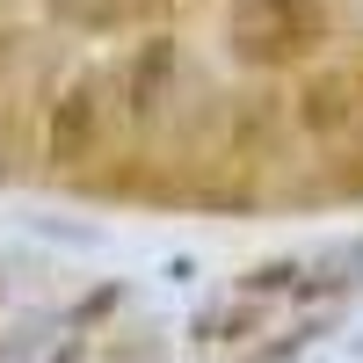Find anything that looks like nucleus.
I'll list each match as a JSON object with an SVG mask.
<instances>
[{
    "label": "nucleus",
    "instance_id": "nucleus-1",
    "mask_svg": "<svg viewBox=\"0 0 363 363\" xmlns=\"http://www.w3.org/2000/svg\"><path fill=\"white\" fill-rule=\"evenodd\" d=\"M313 0H233V44L240 58H291L313 44Z\"/></svg>",
    "mask_w": 363,
    "mask_h": 363
},
{
    "label": "nucleus",
    "instance_id": "nucleus-2",
    "mask_svg": "<svg viewBox=\"0 0 363 363\" xmlns=\"http://www.w3.org/2000/svg\"><path fill=\"white\" fill-rule=\"evenodd\" d=\"M87 153H95V87H66L51 109V160L80 167Z\"/></svg>",
    "mask_w": 363,
    "mask_h": 363
},
{
    "label": "nucleus",
    "instance_id": "nucleus-3",
    "mask_svg": "<svg viewBox=\"0 0 363 363\" xmlns=\"http://www.w3.org/2000/svg\"><path fill=\"white\" fill-rule=\"evenodd\" d=\"M349 124H356V80H349V73H320V80H306V131L342 138Z\"/></svg>",
    "mask_w": 363,
    "mask_h": 363
},
{
    "label": "nucleus",
    "instance_id": "nucleus-4",
    "mask_svg": "<svg viewBox=\"0 0 363 363\" xmlns=\"http://www.w3.org/2000/svg\"><path fill=\"white\" fill-rule=\"evenodd\" d=\"M167 66H174V44H167V37H153V44H145V58H138V73H131V109H138V116L160 102Z\"/></svg>",
    "mask_w": 363,
    "mask_h": 363
},
{
    "label": "nucleus",
    "instance_id": "nucleus-5",
    "mask_svg": "<svg viewBox=\"0 0 363 363\" xmlns=\"http://www.w3.org/2000/svg\"><path fill=\"white\" fill-rule=\"evenodd\" d=\"M291 277H298V269H291V262H277V269H255V291H284Z\"/></svg>",
    "mask_w": 363,
    "mask_h": 363
}]
</instances>
